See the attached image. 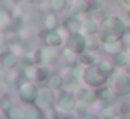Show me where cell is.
Returning <instances> with one entry per match:
<instances>
[{
    "instance_id": "6da1fadb",
    "label": "cell",
    "mask_w": 130,
    "mask_h": 119,
    "mask_svg": "<svg viewBox=\"0 0 130 119\" xmlns=\"http://www.w3.org/2000/svg\"><path fill=\"white\" fill-rule=\"evenodd\" d=\"M108 74L99 69L98 65H91L84 67V73H83V80L87 83L90 87H101L105 83H108Z\"/></svg>"
},
{
    "instance_id": "2e32d148",
    "label": "cell",
    "mask_w": 130,
    "mask_h": 119,
    "mask_svg": "<svg viewBox=\"0 0 130 119\" xmlns=\"http://www.w3.org/2000/svg\"><path fill=\"white\" fill-rule=\"evenodd\" d=\"M45 25L48 27L49 29L55 28L57 25V18H56V14L55 13H48L45 17Z\"/></svg>"
},
{
    "instance_id": "8992f818",
    "label": "cell",
    "mask_w": 130,
    "mask_h": 119,
    "mask_svg": "<svg viewBox=\"0 0 130 119\" xmlns=\"http://www.w3.org/2000/svg\"><path fill=\"white\" fill-rule=\"evenodd\" d=\"M81 25H83V23H80L74 16H70V17L66 20V23H64V27L69 29V32H78V31H81Z\"/></svg>"
},
{
    "instance_id": "8fae6325",
    "label": "cell",
    "mask_w": 130,
    "mask_h": 119,
    "mask_svg": "<svg viewBox=\"0 0 130 119\" xmlns=\"http://www.w3.org/2000/svg\"><path fill=\"white\" fill-rule=\"evenodd\" d=\"M122 38H123L122 35L116 34L113 31H104V34L101 37V41L104 43H112V42H116V41H120Z\"/></svg>"
},
{
    "instance_id": "7c38bea8",
    "label": "cell",
    "mask_w": 130,
    "mask_h": 119,
    "mask_svg": "<svg viewBox=\"0 0 130 119\" xmlns=\"http://www.w3.org/2000/svg\"><path fill=\"white\" fill-rule=\"evenodd\" d=\"M127 60H129L127 52H120V53L115 55V57H113V65H115V67H124L127 65Z\"/></svg>"
},
{
    "instance_id": "30bf717a",
    "label": "cell",
    "mask_w": 130,
    "mask_h": 119,
    "mask_svg": "<svg viewBox=\"0 0 130 119\" xmlns=\"http://www.w3.org/2000/svg\"><path fill=\"white\" fill-rule=\"evenodd\" d=\"M109 31H113V32H116V34L123 37L126 34V24L119 17H113V25H112V29H109Z\"/></svg>"
},
{
    "instance_id": "d6986e66",
    "label": "cell",
    "mask_w": 130,
    "mask_h": 119,
    "mask_svg": "<svg viewBox=\"0 0 130 119\" xmlns=\"http://www.w3.org/2000/svg\"><path fill=\"white\" fill-rule=\"evenodd\" d=\"M62 84H63V80H62V77H59V76L53 77V80H52V85H53L55 88H59Z\"/></svg>"
},
{
    "instance_id": "5bb4252c",
    "label": "cell",
    "mask_w": 130,
    "mask_h": 119,
    "mask_svg": "<svg viewBox=\"0 0 130 119\" xmlns=\"http://www.w3.org/2000/svg\"><path fill=\"white\" fill-rule=\"evenodd\" d=\"M98 66L105 74H108V76L112 74L113 70H115V65H113V62H110V60H101V62L98 63Z\"/></svg>"
},
{
    "instance_id": "ffe728a7",
    "label": "cell",
    "mask_w": 130,
    "mask_h": 119,
    "mask_svg": "<svg viewBox=\"0 0 130 119\" xmlns=\"http://www.w3.org/2000/svg\"><path fill=\"white\" fill-rule=\"evenodd\" d=\"M124 41H126V43L130 46V32H126V35H124Z\"/></svg>"
},
{
    "instance_id": "7402d4cb",
    "label": "cell",
    "mask_w": 130,
    "mask_h": 119,
    "mask_svg": "<svg viewBox=\"0 0 130 119\" xmlns=\"http://www.w3.org/2000/svg\"><path fill=\"white\" fill-rule=\"evenodd\" d=\"M122 3L124 4V6H127V7H130V0H120Z\"/></svg>"
},
{
    "instance_id": "3957f363",
    "label": "cell",
    "mask_w": 130,
    "mask_h": 119,
    "mask_svg": "<svg viewBox=\"0 0 130 119\" xmlns=\"http://www.w3.org/2000/svg\"><path fill=\"white\" fill-rule=\"evenodd\" d=\"M67 48L71 49L76 55L84 53L85 49V35L83 32H70L67 38Z\"/></svg>"
},
{
    "instance_id": "44dd1931",
    "label": "cell",
    "mask_w": 130,
    "mask_h": 119,
    "mask_svg": "<svg viewBox=\"0 0 130 119\" xmlns=\"http://www.w3.org/2000/svg\"><path fill=\"white\" fill-rule=\"evenodd\" d=\"M84 119H99V116H95V115H87Z\"/></svg>"
},
{
    "instance_id": "9a60e30c",
    "label": "cell",
    "mask_w": 130,
    "mask_h": 119,
    "mask_svg": "<svg viewBox=\"0 0 130 119\" xmlns=\"http://www.w3.org/2000/svg\"><path fill=\"white\" fill-rule=\"evenodd\" d=\"M80 63H81V66L87 67V66L95 65V59H94V56H91L90 53H81L80 55Z\"/></svg>"
},
{
    "instance_id": "ac0fdd59",
    "label": "cell",
    "mask_w": 130,
    "mask_h": 119,
    "mask_svg": "<svg viewBox=\"0 0 130 119\" xmlns=\"http://www.w3.org/2000/svg\"><path fill=\"white\" fill-rule=\"evenodd\" d=\"M115 112H113L112 107H106L101 111V115H99V119H115Z\"/></svg>"
},
{
    "instance_id": "9c48e42d",
    "label": "cell",
    "mask_w": 130,
    "mask_h": 119,
    "mask_svg": "<svg viewBox=\"0 0 130 119\" xmlns=\"http://www.w3.org/2000/svg\"><path fill=\"white\" fill-rule=\"evenodd\" d=\"M45 41H46V43L51 45V46H60V45H62V42H63L62 35H60L59 32H55V31L49 32V34L46 35V39Z\"/></svg>"
},
{
    "instance_id": "52a82bcc",
    "label": "cell",
    "mask_w": 130,
    "mask_h": 119,
    "mask_svg": "<svg viewBox=\"0 0 130 119\" xmlns=\"http://www.w3.org/2000/svg\"><path fill=\"white\" fill-rule=\"evenodd\" d=\"M101 48V42L98 38H95L94 35H87L85 37V49L88 52H95Z\"/></svg>"
},
{
    "instance_id": "5b68a950",
    "label": "cell",
    "mask_w": 130,
    "mask_h": 119,
    "mask_svg": "<svg viewBox=\"0 0 130 119\" xmlns=\"http://www.w3.org/2000/svg\"><path fill=\"white\" fill-rule=\"evenodd\" d=\"M95 94H96V98H98L99 101H105V102H109L110 99H113L116 97V94L113 93V90L109 85H106V87H104V85L98 87V90L95 91Z\"/></svg>"
},
{
    "instance_id": "e0dca14e",
    "label": "cell",
    "mask_w": 130,
    "mask_h": 119,
    "mask_svg": "<svg viewBox=\"0 0 130 119\" xmlns=\"http://www.w3.org/2000/svg\"><path fill=\"white\" fill-rule=\"evenodd\" d=\"M67 6L66 0H51V7L53 11H63Z\"/></svg>"
},
{
    "instance_id": "7a4b0ae2",
    "label": "cell",
    "mask_w": 130,
    "mask_h": 119,
    "mask_svg": "<svg viewBox=\"0 0 130 119\" xmlns=\"http://www.w3.org/2000/svg\"><path fill=\"white\" fill-rule=\"evenodd\" d=\"M108 84L116 94V97H123L130 94V77L120 73H112L108 79Z\"/></svg>"
},
{
    "instance_id": "ba28073f",
    "label": "cell",
    "mask_w": 130,
    "mask_h": 119,
    "mask_svg": "<svg viewBox=\"0 0 130 119\" xmlns=\"http://www.w3.org/2000/svg\"><path fill=\"white\" fill-rule=\"evenodd\" d=\"M104 49H105L106 53H110V55L120 53V52H123V43H122V39L116 41V42H112V43H104Z\"/></svg>"
},
{
    "instance_id": "603a6c76",
    "label": "cell",
    "mask_w": 130,
    "mask_h": 119,
    "mask_svg": "<svg viewBox=\"0 0 130 119\" xmlns=\"http://www.w3.org/2000/svg\"><path fill=\"white\" fill-rule=\"evenodd\" d=\"M115 119H124V118L122 115H119V116H115Z\"/></svg>"
},
{
    "instance_id": "4fadbf2b",
    "label": "cell",
    "mask_w": 130,
    "mask_h": 119,
    "mask_svg": "<svg viewBox=\"0 0 130 119\" xmlns=\"http://www.w3.org/2000/svg\"><path fill=\"white\" fill-rule=\"evenodd\" d=\"M74 105H76V102H74V99L71 98L70 95H64L62 98V101H60V108L67 111V112H70V111L73 109Z\"/></svg>"
},
{
    "instance_id": "277c9868",
    "label": "cell",
    "mask_w": 130,
    "mask_h": 119,
    "mask_svg": "<svg viewBox=\"0 0 130 119\" xmlns=\"http://www.w3.org/2000/svg\"><path fill=\"white\" fill-rule=\"evenodd\" d=\"M98 31H99V24H98V21H95L94 18H88L87 21H84V23H83L81 31H80V32H83V34L87 37V35H94V34H96Z\"/></svg>"
},
{
    "instance_id": "cb8c5ba5",
    "label": "cell",
    "mask_w": 130,
    "mask_h": 119,
    "mask_svg": "<svg viewBox=\"0 0 130 119\" xmlns=\"http://www.w3.org/2000/svg\"><path fill=\"white\" fill-rule=\"evenodd\" d=\"M23 2H27V3H32L34 0H23Z\"/></svg>"
}]
</instances>
